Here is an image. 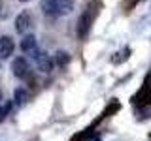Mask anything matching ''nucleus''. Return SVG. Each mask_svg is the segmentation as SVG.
Returning a JSON list of instances; mask_svg holds the SVG:
<instances>
[{
    "instance_id": "9",
    "label": "nucleus",
    "mask_w": 151,
    "mask_h": 141,
    "mask_svg": "<svg viewBox=\"0 0 151 141\" xmlns=\"http://www.w3.org/2000/svg\"><path fill=\"white\" fill-rule=\"evenodd\" d=\"M55 62L59 64V66H66V64L70 62V55L64 53V51H59V53H57V56H55Z\"/></svg>"
},
{
    "instance_id": "4",
    "label": "nucleus",
    "mask_w": 151,
    "mask_h": 141,
    "mask_svg": "<svg viewBox=\"0 0 151 141\" xmlns=\"http://www.w3.org/2000/svg\"><path fill=\"white\" fill-rule=\"evenodd\" d=\"M12 72H13L15 77L25 79L27 75H28V62L23 58V56H17V58L12 62Z\"/></svg>"
},
{
    "instance_id": "6",
    "label": "nucleus",
    "mask_w": 151,
    "mask_h": 141,
    "mask_svg": "<svg viewBox=\"0 0 151 141\" xmlns=\"http://www.w3.org/2000/svg\"><path fill=\"white\" fill-rule=\"evenodd\" d=\"M13 47L15 43L9 36H0V58H8L13 53Z\"/></svg>"
},
{
    "instance_id": "8",
    "label": "nucleus",
    "mask_w": 151,
    "mask_h": 141,
    "mask_svg": "<svg viewBox=\"0 0 151 141\" xmlns=\"http://www.w3.org/2000/svg\"><path fill=\"white\" fill-rule=\"evenodd\" d=\"M21 49L25 51V53H32V51L36 49V38L32 36V34L30 36H25L21 40Z\"/></svg>"
},
{
    "instance_id": "12",
    "label": "nucleus",
    "mask_w": 151,
    "mask_h": 141,
    "mask_svg": "<svg viewBox=\"0 0 151 141\" xmlns=\"http://www.w3.org/2000/svg\"><path fill=\"white\" fill-rule=\"evenodd\" d=\"M21 2H28V0H21Z\"/></svg>"
},
{
    "instance_id": "1",
    "label": "nucleus",
    "mask_w": 151,
    "mask_h": 141,
    "mask_svg": "<svg viewBox=\"0 0 151 141\" xmlns=\"http://www.w3.org/2000/svg\"><path fill=\"white\" fill-rule=\"evenodd\" d=\"M42 9L45 15L59 17V15H68L74 9L72 0H44L42 2Z\"/></svg>"
},
{
    "instance_id": "3",
    "label": "nucleus",
    "mask_w": 151,
    "mask_h": 141,
    "mask_svg": "<svg viewBox=\"0 0 151 141\" xmlns=\"http://www.w3.org/2000/svg\"><path fill=\"white\" fill-rule=\"evenodd\" d=\"M30 55L34 56V60H36V66H38V70H40V72H44V73H49L51 70H53V60H51V56L47 55V53H38V51L34 49Z\"/></svg>"
},
{
    "instance_id": "2",
    "label": "nucleus",
    "mask_w": 151,
    "mask_h": 141,
    "mask_svg": "<svg viewBox=\"0 0 151 141\" xmlns=\"http://www.w3.org/2000/svg\"><path fill=\"white\" fill-rule=\"evenodd\" d=\"M94 15H96V9H94L91 4H87V8L83 9L81 17H79V21H78V36L81 38V40L87 38L89 30H91V25L94 21Z\"/></svg>"
},
{
    "instance_id": "11",
    "label": "nucleus",
    "mask_w": 151,
    "mask_h": 141,
    "mask_svg": "<svg viewBox=\"0 0 151 141\" xmlns=\"http://www.w3.org/2000/svg\"><path fill=\"white\" fill-rule=\"evenodd\" d=\"M0 102H2V92H0Z\"/></svg>"
},
{
    "instance_id": "10",
    "label": "nucleus",
    "mask_w": 151,
    "mask_h": 141,
    "mask_svg": "<svg viewBox=\"0 0 151 141\" xmlns=\"http://www.w3.org/2000/svg\"><path fill=\"white\" fill-rule=\"evenodd\" d=\"M9 107H12V105H9V103H6V105H4V107H0V120H2V119H4V115H6V113L9 111Z\"/></svg>"
},
{
    "instance_id": "7",
    "label": "nucleus",
    "mask_w": 151,
    "mask_h": 141,
    "mask_svg": "<svg viewBox=\"0 0 151 141\" xmlns=\"http://www.w3.org/2000/svg\"><path fill=\"white\" fill-rule=\"evenodd\" d=\"M27 100H28V94H27L25 88L19 87V88L13 90V103H15V105H25Z\"/></svg>"
},
{
    "instance_id": "5",
    "label": "nucleus",
    "mask_w": 151,
    "mask_h": 141,
    "mask_svg": "<svg viewBox=\"0 0 151 141\" xmlns=\"http://www.w3.org/2000/svg\"><path fill=\"white\" fill-rule=\"evenodd\" d=\"M30 23H32V19H30V13L28 11L19 13L17 19H15V30L19 34H27V30L30 28Z\"/></svg>"
}]
</instances>
